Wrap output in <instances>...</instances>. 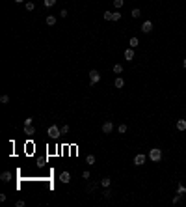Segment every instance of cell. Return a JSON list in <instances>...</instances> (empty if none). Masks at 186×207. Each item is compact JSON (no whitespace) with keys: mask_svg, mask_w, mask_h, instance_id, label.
Here are the masks:
<instances>
[{"mask_svg":"<svg viewBox=\"0 0 186 207\" xmlns=\"http://www.w3.org/2000/svg\"><path fill=\"white\" fill-rule=\"evenodd\" d=\"M149 159H151L153 162H160V161H162V151L158 149V148L149 149Z\"/></svg>","mask_w":186,"mask_h":207,"instance_id":"6da1fadb","label":"cell"},{"mask_svg":"<svg viewBox=\"0 0 186 207\" xmlns=\"http://www.w3.org/2000/svg\"><path fill=\"white\" fill-rule=\"evenodd\" d=\"M47 134H49L50 138H58V136H62V127L50 125V127H49V131H47Z\"/></svg>","mask_w":186,"mask_h":207,"instance_id":"7a4b0ae2","label":"cell"},{"mask_svg":"<svg viewBox=\"0 0 186 207\" xmlns=\"http://www.w3.org/2000/svg\"><path fill=\"white\" fill-rule=\"evenodd\" d=\"M97 82H101V73H99L97 69H91L89 71V84H97Z\"/></svg>","mask_w":186,"mask_h":207,"instance_id":"3957f363","label":"cell"},{"mask_svg":"<svg viewBox=\"0 0 186 207\" xmlns=\"http://www.w3.org/2000/svg\"><path fill=\"white\" fill-rule=\"evenodd\" d=\"M145 161H147V157H145L143 153H138L136 157H134V164H136V166H143Z\"/></svg>","mask_w":186,"mask_h":207,"instance_id":"277c9868","label":"cell"},{"mask_svg":"<svg viewBox=\"0 0 186 207\" xmlns=\"http://www.w3.org/2000/svg\"><path fill=\"white\" fill-rule=\"evenodd\" d=\"M141 32H143V34L153 32V22L151 21H143V22H141Z\"/></svg>","mask_w":186,"mask_h":207,"instance_id":"5b68a950","label":"cell"},{"mask_svg":"<svg viewBox=\"0 0 186 207\" xmlns=\"http://www.w3.org/2000/svg\"><path fill=\"white\" fill-rule=\"evenodd\" d=\"M112 131H114V123L112 121H104L102 123V133L104 134H110Z\"/></svg>","mask_w":186,"mask_h":207,"instance_id":"8992f818","label":"cell"},{"mask_svg":"<svg viewBox=\"0 0 186 207\" xmlns=\"http://www.w3.org/2000/svg\"><path fill=\"white\" fill-rule=\"evenodd\" d=\"M125 60H126V62L134 60V49H132V47H129V49L125 50Z\"/></svg>","mask_w":186,"mask_h":207,"instance_id":"52a82bcc","label":"cell"},{"mask_svg":"<svg viewBox=\"0 0 186 207\" xmlns=\"http://www.w3.org/2000/svg\"><path fill=\"white\" fill-rule=\"evenodd\" d=\"M175 127H177V131H186V119H177Z\"/></svg>","mask_w":186,"mask_h":207,"instance_id":"ba28073f","label":"cell"},{"mask_svg":"<svg viewBox=\"0 0 186 207\" xmlns=\"http://www.w3.org/2000/svg\"><path fill=\"white\" fill-rule=\"evenodd\" d=\"M24 133L28 134V136H32V134H35V127H32V125H24Z\"/></svg>","mask_w":186,"mask_h":207,"instance_id":"9c48e42d","label":"cell"},{"mask_svg":"<svg viewBox=\"0 0 186 207\" xmlns=\"http://www.w3.org/2000/svg\"><path fill=\"white\" fill-rule=\"evenodd\" d=\"M0 179H2L4 183L11 181V172H2V176H0Z\"/></svg>","mask_w":186,"mask_h":207,"instance_id":"30bf717a","label":"cell"},{"mask_svg":"<svg viewBox=\"0 0 186 207\" xmlns=\"http://www.w3.org/2000/svg\"><path fill=\"white\" fill-rule=\"evenodd\" d=\"M112 71H114L116 75H121V73H123V65H121V63H116V65L112 67Z\"/></svg>","mask_w":186,"mask_h":207,"instance_id":"8fae6325","label":"cell"},{"mask_svg":"<svg viewBox=\"0 0 186 207\" xmlns=\"http://www.w3.org/2000/svg\"><path fill=\"white\" fill-rule=\"evenodd\" d=\"M114 86H116V88H123V86H125V80H123L121 77H117L116 80H114Z\"/></svg>","mask_w":186,"mask_h":207,"instance_id":"7c38bea8","label":"cell"},{"mask_svg":"<svg viewBox=\"0 0 186 207\" xmlns=\"http://www.w3.org/2000/svg\"><path fill=\"white\" fill-rule=\"evenodd\" d=\"M101 185L104 187V189H108V187L112 185V179H110V177H102V179H101Z\"/></svg>","mask_w":186,"mask_h":207,"instance_id":"4fadbf2b","label":"cell"},{"mask_svg":"<svg viewBox=\"0 0 186 207\" xmlns=\"http://www.w3.org/2000/svg\"><path fill=\"white\" fill-rule=\"evenodd\" d=\"M47 25H49V26L56 25V15H49V17H47Z\"/></svg>","mask_w":186,"mask_h":207,"instance_id":"5bb4252c","label":"cell"},{"mask_svg":"<svg viewBox=\"0 0 186 207\" xmlns=\"http://www.w3.org/2000/svg\"><path fill=\"white\" fill-rule=\"evenodd\" d=\"M177 194H181V196H184V194H186V187H184V185H181V183H179V187H177Z\"/></svg>","mask_w":186,"mask_h":207,"instance_id":"9a60e30c","label":"cell"},{"mask_svg":"<svg viewBox=\"0 0 186 207\" xmlns=\"http://www.w3.org/2000/svg\"><path fill=\"white\" fill-rule=\"evenodd\" d=\"M102 17H104L106 21H112V19H114V11H104V13H102Z\"/></svg>","mask_w":186,"mask_h":207,"instance_id":"2e32d148","label":"cell"},{"mask_svg":"<svg viewBox=\"0 0 186 207\" xmlns=\"http://www.w3.org/2000/svg\"><path fill=\"white\" fill-rule=\"evenodd\" d=\"M129 45L134 49V47H138V45H140V39H138V37H130V43H129Z\"/></svg>","mask_w":186,"mask_h":207,"instance_id":"e0dca14e","label":"cell"},{"mask_svg":"<svg viewBox=\"0 0 186 207\" xmlns=\"http://www.w3.org/2000/svg\"><path fill=\"white\" fill-rule=\"evenodd\" d=\"M130 15H132V19H138V17L141 15V11L138 10V7H134V10H132V13H130Z\"/></svg>","mask_w":186,"mask_h":207,"instance_id":"ac0fdd59","label":"cell"},{"mask_svg":"<svg viewBox=\"0 0 186 207\" xmlns=\"http://www.w3.org/2000/svg\"><path fill=\"white\" fill-rule=\"evenodd\" d=\"M86 162H88V164H95V155H88V157H86Z\"/></svg>","mask_w":186,"mask_h":207,"instance_id":"d6986e66","label":"cell"},{"mask_svg":"<svg viewBox=\"0 0 186 207\" xmlns=\"http://www.w3.org/2000/svg\"><path fill=\"white\" fill-rule=\"evenodd\" d=\"M69 177H71V176H69L67 172H63V174H62V181H63V183H69V181H71Z\"/></svg>","mask_w":186,"mask_h":207,"instance_id":"ffe728a7","label":"cell"},{"mask_svg":"<svg viewBox=\"0 0 186 207\" xmlns=\"http://www.w3.org/2000/svg\"><path fill=\"white\" fill-rule=\"evenodd\" d=\"M123 4H125V0H114V6H116V10H119Z\"/></svg>","mask_w":186,"mask_h":207,"instance_id":"44dd1931","label":"cell"},{"mask_svg":"<svg viewBox=\"0 0 186 207\" xmlns=\"http://www.w3.org/2000/svg\"><path fill=\"white\" fill-rule=\"evenodd\" d=\"M117 131H119L121 134H125V133H126V125H125V123H121V125L117 127Z\"/></svg>","mask_w":186,"mask_h":207,"instance_id":"7402d4cb","label":"cell"},{"mask_svg":"<svg viewBox=\"0 0 186 207\" xmlns=\"http://www.w3.org/2000/svg\"><path fill=\"white\" fill-rule=\"evenodd\" d=\"M0 103H2V105H7V103H9V97H7V95H2V97H0Z\"/></svg>","mask_w":186,"mask_h":207,"instance_id":"603a6c76","label":"cell"},{"mask_svg":"<svg viewBox=\"0 0 186 207\" xmlns=\"http://www.w3.org/2000/svg\"><path fill=\"white\" fill-rule=\"evenodd\" d=\"M102 196H104V198H106V200H110V198H112V192H110V190H108V189H106V190H104V192H102Z\"/></svg>","mask_w":186,"mask_h":207,"instance_id":"cb8c5ba5","label":"cell"},{"mask_svg":"<svg viewBox=\"0 0 186 207\" xmlns=\"http://www.w3.org/2000/svg\"><path fill=\"white\" fill-rule=\"evenodd\" d=\"M54 4H56V0H45V6L47 7H52Z\"/></svg>","mask_w":186,"mask_h":207,"instance_id":"d4e9b609","label":"cell"},{"mask_svg":"<svg viewBox=\"0 0 186 207\" xmlns=\"http://www.w3.org/2000/svg\"><path fill=\"white\" fill-rule=\"evenodd\" d=\"M34 2H26V10H28V11H34Z\"/></svg>","mask_w":186,"mask_h":207,"instance_id":"484cf974","label":"cell"},{"mask_svg":"<svg viewBox=\"0 0 186 207\" xmlns=\"http://www.w3.org/2000/svg\"><path fill=\"white\" fill-rule=\"evenodd\" d=\"M119 19H121V13H119V11H114V19H112V21H119Z\"/></svg>","mask_w":186,"mask_h":207,"instance_id":"4316f807","label":"cell"},{"mask_svg":"<svg viewBox=\"0 0 186 207\" xmlns=\"http://www.w3.org/2000/svg\"><path fill=\"white\" fill-rule=\"evenodd\" d=\"M181 198H183V196H181V194H177V196H173V204H179V202H181Z\"/></svg>","mask_w":186,"mask_h":207,"instance_id":"83f0119b","label":"cell"},{"mask_svg":"<svg viewBox=\"0 0 186 207\" xmlns=\"http://www.w3.org/2000/svg\"><path fill=\"white\" fill-rule=\"evenodd\" d=\"M67 133H69V127L63 125V127H62V134H67Z\"/></svg>","mask_w":186,"mask_h":207,"instance_id":"f1b7e54d","label":"cell"},{"mask_svg":"<svg viewBox=\"0 0 186 207\" xmlns=\"http://www.w3.org/2000/svg\"><path fill=\"white\" fill-rule=\"evenodd\" d=\"M32 121H34V118H26L24 119V125H32Z\"/></svg>","mask_w":186,"mask_h":207,"instance_id":"f546056e","label":"cell"},{"mask_svg":"<svg viewBox=\"0 0 186 207\" xmlns=\"http://www.w3.org/2000/svg\"><path fill=\"white\" fill-rule=\"evenodd\" d=\"M82 179H89V172L86 170V172H82Z\"/></svg>","mask_w":186,"mask_h":207,"instance_id":"4dcf8cb0","label":"cell"},{"mask_svg":"<svg viewBox=\"0 0 186 207\" xmlns=\"http://www.w3.org/2000/svg\"><path fill=\"white\" fill-rule=\"evenodd\" d=\"M60 17H62V19L67 17V10H62V11H60Z\"/></svg>","mask_w":186,"mask_h":207,"instance_id":"1f68e13d","label":"cell"},{"mask_svg":"<svg viewBox=\"0 0 186 207\" xmlns=\"http://www.w3.org/2000/svg\"><path fill=\"white\" fill-rule=\"evenodd\" d=\"M15 205H17V207H24V202H22V200H19V202H17Z\"/></svg>","mask_w":186,"mask_h":207,"instance_id":"d6a6232c","label":"cell"},{"mask_svg":"<svg viewBox=\"0 0 186 207\" xmlns=\"http://www.w3.org/2000/svg\"><path fill=\"white\" fill-rule=\"evenodd\" d=\"M183 67H186V58H184V60H183Z\"/></svg>","mask_w":186,"mask_h":207,"instance_id":"836d02e7","label":"cell"},{"mask_svg":"<svg viewBox=\"0 0 186 207\" xmlns=\"http://www.w3.org/2000/svg\"><path fill=\"white\" fill-rule=\"evenodd\" d=\"M15 2H17V4H22V2H24V0H15Z\"/></svg>","mask_w":186,"mask_h":207,"instance_id":"e575fe53","label":"cell"}]
</instances>
